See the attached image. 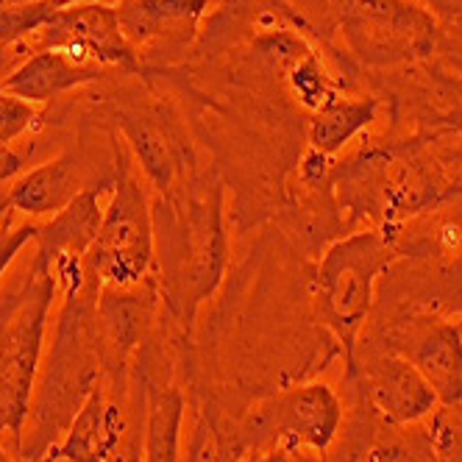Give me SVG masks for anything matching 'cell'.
Listing matches in <instances>:
<instances>
[{
  "label": "cell",
  "instance_id": "6da1fadb",
  "mask_svg": "<svg viewBox=\"0 0 462 462\" xmlns=\"http://www.w3.org/2000/svg\"><path fill=\"white\" fill-rule=\"evenodd\" d=\"M64 299L56 318L53 343L40 365L25 432L17 457L42 462L45 454L68 435L79 410L106 379V359L97 332V284L84 265L56 273Z\"/></svg>",
  "mask_w": 462,
  "mask_h": 462
},
{
  "label": "cell",
  "instance_id": "7a4b0ae2",
  "mask_svg": "<svg viewBox=\"0 0 462 462\" xmlns=\"http://www.w3.org/2000/svg\"><path fill=\"white\" fill-rule=\"evenodd\" d=\"M223 181L195 176L184 189L153 198L156 276L162 304L181 328H192L195 315L212 299L228 268Z\"/></svg>",
  "mask_w": 462,
  "mask_h": 462
},
{
  "label": "cell",
  "instance_id": "3957f363",
  "mask_svg": "<svg viewBox=\"0 0 462 462\" xmlns=\"http://www.w3.org/2000/svg\"><path fill=\"white\" fill-rule=\"evenodd\" d=\"M56 290L51 265L37 254L23 284L0 299V435H12L14 451L34 399Z\"/></svg>",
  "mask_w": 462,
  "mask_h": 462
},
{
  "label": "cell",
  "instance_id": "277c9868",
  "mask_svg": "<svg viewBox=\"0 0 462 462\" xmlns=\"http://www.w3.org/2000/svg\"><path fill=\"white\" fill-rule=\"evenodd\" d=\"M395 259L399 254L376 228L348 231L320 254L312 295L315 312L318 320L340 340L346 374L356 362L359 332L374 310L376 284Z\"/></svg>",
  "mask_w": 462,
  "mask_h": 462
},
{
  "label": "cell",
  "instance_id": "5b68a950",
  "mask_svg": "<svg viewBox=\"0 0 462 462\" xmlns=\"http://www.w3.org/2000/svg\"><path fill=\"white\" fill-rule=\"evenodd\" d=\"M343 418L346 410L340 395L328 384L307 382L284 387L254 404L231 429L228 438H217L220 459L304 448L323 454L337 440Z\"/></svg>",
  "mask_w": 462,
  "mask_h": 462
},
{
  "label": "cell",
  "instance_id": "8992f818",
  "mask_svg": "<svg viewBox=\"0 0 462 462\" xmlns=\"http://www.w3.org/2000/svg\"><path fill=\"white\" fill-rule=\"evenodd\" d=\"M115 145V184L112 201L104 209L97 240L89 248L84 268L101 287H134L156 276V235L153 201L125 143L112 137Z\"/></svg>",
  "mask_w": 462,
  "mask_h": 462
},
{
  "label": "cell",
  "instance_id": "52a82bcc",
  "mask_svg": "<svg viewBox=\"0 0 462 462\" xmlns=\"http://www.w3.org/2000/svg\"><path fill=\"white\" fill-rule=\"evenodd\" d=\"M343 34L362 68L390 70L418 64L440 51L443 31L415 0H315Z\"/></svg>",
  "mask_w": 462,
  "mask_h": 462
},
{
  "label": "cell",
  "instance_id": "ba28073f",
  "mask_svg": "<svg viewBox=\"0 0 462 462\" xmlns=\"http://www.w3.org/2000/svg\"><path fill=\"white\" fill-rule=\"evenodd\" d=\"M109 120L123 134L131 159L159 198L184 189L198 176L189 137L184 134L179 117L164 104H112Z\"/></svg>",
  "mask_w": 462,
  "mask_h": 462
},
{
  "label": "cell",
  "instance_id": "9c48e42d",
  "mask_svg": "<svg viewBox=\"0 0 462 462\" xmlns=\"http://www.w3.org/2000/svg\"><path fill=\"white\" fill-rule=\"evenodd\" d=\"M31 51H59L79 64H97L123 76H143L137 51L120 31L117 6L109 0H81L59 9L34 37Z\"/></svg>",
  "mask_w": 462,
  "mask_h": 462
},
{
  "label": "cell",
  "instance_id": "30bf717a",
  "mask_svg": "<svg viewBox=\"0 0 462 462\" xmlns=\"http://www.w3.org/2000/svg\"><path fill=\"white\" fill-rule=\"evenodd\" d=\"M212 6L215 0H120V31L137 51L143 76H168L176 64H187Z\"/></svg>",
  "mask_w": 462,
  "mask_h": 462
},
{
  "label": "cell",
  "instance_id": "8fae6325",
  "mask_svg": "<svg viewBox=\"0 0 462 462\" xmlns=\"http://www.w3.org/2000/svg\"><path fill=\"white\" fill-rule=\"evenodd\" d=\"M387 348L407 356L435 390L446 410L462 404V328L438 315L393 320L384 332Z\"/></svg>",
  "mask_w": 462,
  "mask_h": 462
},
{
  "label": "cell",
  "instance_id": "7c38bea8",
  "mask_svg": "<svg viewBox=\"0 0 462 462\" xmlns=\"http://www.w3.org/2000/svg\"><path fill=\"white\" fill-rule=\"evenodd\" d=\"M346 379L362 395L365 407L384 426H412L438 410V395L412 362L395 351H379L354 365Z\"/></svg>",
  "mask_w": 462,
  "mask_h": 462
},
{
  "label": "cell",
  "instance_id": "4fadbf2b",
  "mask_svg": "<svg viewBox=\"0 0 462 462\" xmlns=\"http://www.w3.org/2000/svg\"><path fill=\"white\" fill-rule=\"evenodd\" d=\"M159 310H164L159 276L134 287H101L95 312L109 376L125 374L131 356L145 346Z\"/></svg>",
  "mask_w": 462,
  "mask_h": 462
},
{
  "label": "cell",
  "instance_id": "5bb4252c",
  "mask_svg": "<svg viewBox=\"0 0 462 462\" xmlns=\"http://www.w3.org/2000/svg\"><path fill=\"white\" fill-rule=\"evenodd\" d=\"M123 390V376H109L101 382L87 404L79 410L76 420L42 462H106L128 429L125 407L117 399Z\"/></svg>",
  "mask_w": 462,
  "mask_h": 462
},
{
  "label": "cell",
  "instance_id": "9a60e30c",
  "mask_svg": "<svg viewBox=\"0 0 462 462\" xmlns=\"http://www.w3.org/2000/svg\"><path fill=\"white\" fill-rule=\"evenodd\" d=\"M92 187L95 184H89L84 176L81 153L64 151L61 156L23 171L14 181H9V204L14 212L28 215L31 220H45L73 204L84 189Z\"/></svg>",
  "mask_w": 462,
  "mask_h": 462
},
{
  "label": "cell",
  "instance_id": "2e32d148",
  "mask_svg": "<svg viewBox=\"0 0 462 462\" xmlns=\"http://www.w3.org/2000/svg\"><path fill=\"white\" fill-rule=\"evenodd\" d=\"M117 76L115 70L97 68V64H79L59 51H37L25 56L17 68L0 81V92H9L20 101L37 106L59 101L61 95L81 89L87 84H97Z\"/></svg>",
  "mask_w": 462,
  "mask_h": 462
},
{
  "label": "cell",
  "instance_id": "e0dca14e",
  "mask_svg": "<svg viewBox=\"0 0 462 462\" xmlns=\"http://www.w3.org/2000/svg\"><path fill=\"white\" fill-rule=\"evenodd\" d=\"M104 189H84L73 204H68L61 212L40 223L37 235V254L48 262L51 271H61L70 265H84L89 248L97 240V231L104 223V207H101Z\"/></svg>",
  "mask_w": 462,
  "mask_h": 462
},
{
  "label": "cell",
  "instance_id": "ac0fdd59",
  "mask_svg": "<svg viewBox=\"0 0 462 462\" xmlns=\"http://www.w3.org/2000/svg\"><path fill=\"white\" fill-rule=\"evenodd\" d=\"M140 365L134 376L145 393V432H143V462H181V426L187 402L184 393L153 376L148 359L137 351Z\"/></svg>",
  "mask_w": 462,
  "mask_h": 462
},
{
  "label": "cell",
  "instance_id": "d6986e66",
  "mask_svg": "<svg viewBox=\"0 0 462 462\" xmlns=\"http://www.w3.org/2000/svg\"><path fill=\"white\" fill-rule=\"evenodd\" d=\"M382 101L376 95H337L307 123V143L323 156H337L362 131H368L379 117Z\"/></svg>",
  "mask_w": 462,
  "mask_h": 462
},
{
  "label": "cell",
  "instance_id": "ffe728a7",
  "mask_svg": "<svg viewBox=\"0 0 462 462\" xmlns=\"http://www.w3.org/2000/svg\"><path fill=\"white\" fill-rule=\"evenodd\" d=\"M284 92L292 97L301 109L315 115L326 104H332L337 95L346 92V81L332 76L323 68V59L315 48H310L282 79Z\"/></svg>",
  "mask_w": 462,
  "mask_h": 462
},
{
  "label": "cell",
  "instance_id": "44dd1931",
  "mask_svg": "<svg viewBox=\"0 0 462 462\" xmlns=\"http://www.w3.org/2000/svg\"><path fill=\"white\" fill-rule=\"evenodd\" d=\"M81 0H20V4H0V48L28 45V40L64 6Z\"/></svg>",
  "mask_w": 462,
  "mask_h": 462
},
{
  "label": "cell",
  "instance_id": "7402d4cb",
  "mask_svg": "<svg viewBox=\"0 0 462 462\" xmlns=\"http://www.w3.org/2000/svg\"><path fill=\"white\" fill-rule=\"evenodd\" d=\"M362 462H435V443L432 438H384L368 451L359 454Z\"/></svg>",
  "mask_w": 462,
  "mask_h": 462
},
{
  "label": "cell",
  "instance_id": "603a6c76",
  "mask_svg": "<svg viewBox=\"0 0 462 462\" xmlns=\"http://www.w3.org/2000/svg\"><path fill=\"white\" fill-rule=\"evenodd\" d=\"M37 120H40L37 106L20 101V97L9 92H0V148H9L20 137H25L37 125Z\"/></svg>",
  "mask_w": 462,
  "mask_h": 462
},
{
  "label": "cell",
  "instance_id": "cb8c5ba5",
  "mask_svg": "<svg viewBox=\"0 0 462 462\" xmlns=\"http://www.w3.org/2000/svg\"><path fill=\"white\" fill-rule=\"evenodd\" d=\"M14 215L12 212L4 226H0V279H4V273L12 268V262L20 256V251L34 243L37 235H40V223L37 220H25V223H14Z\"/></svg>",
  "mask_w": 462,
  "mask_h": 462
},
{
  "label": "cell",
  "instance_id": "d4e9b609",
  "mask_svg": "<svg viewBox=\"0 0 462 462\" xmlns=\"http://www.w3.org/2000/svg\"><path fill=\"white\" fill-rule=\"evenodd\" d=\"M28 159H31V151H17L14 145L0 148V184L14 181L23 173Z\"/></svg>",
  "mask_w": 462,
  "mask_h": 462
},
{
  "label": "cell",
  "instance_id": "484cf974",
  "mask_svg": "<svg viewBox=\"0 0 462 462\" xmlns=\"http://www.w3.org/2000/svg\"><path fill=\"white\" fill-rule=\"evenodd\" d=\"M418 6H423L426 12L432 9L438 17L454 23V25H462V0H415Z\"/></svg>",
  "mask_w": 462,
  "mask_h": 462
},
{
  "label": "cell",
  "instance_id": "4316f807",
  "mask_svg": "<svg viewBox=\"0 0 462 462\" xmlns=\"http://www.w3.org/2000/svg\"><path fill=\"white\" fill-rule=\"evenodd\" d=\"M448 61L454 64V70L462 76V25H459V40L451 45V53H448Z\"/></svg>",
  "mask_w": 462,
  "mask_h": 462
},
{
  "label": "cell",
  "instance_id": "83f0119b",
  "mask_svg": "<svg viewBox=\"0 0 462 462\" xmlns=\"http://www.w3.org/2000/svg\"><path fill=\"white\" fill-rule=\"evenodd\" d=\"M12 204H9V184H0V226H4V220L12 215Z\"/></svg>",
  "mask_w": 462,
  "mask_h": 462
},
{
  "label": "cell",
  "instance_id": "f1b7e54d",
  "mask_svg": "<svg viewBox=\"0 0 462 462\" xmlns=\"http://www.w3.org/2000/svg\"><path fill=\"white\" fill-rule=\"evenodd\" d=\"M0 462H14L9 454H6V448H4V443H0Z\"/></svg>",
  "mask_w": 462,
  "mask_h": 462
},
{
  "label": "cell",
  "instance_id": "f546056e",
  "mask_svg": "<svg viewBox=\"0 0 462 462\" xmlns=\"http://www.w3.org/2000/svg\"><path fill=\"white\" fill-rule=\"evenodd\" d=\"M304 462H320V459H315V457H307V454H304Z\"/></svg>",
  "mask_w": 462,
  "mask_h": 462
},
{
  "label": "cell",
  "instance_id": "4dcf8cb0",
  "mask_svg": "<svg viewBox=\"0 0 462 462\" xmlns=\"http://www.w3.org/2000/svg\"><path fill=\"white\" fill-rule=\"evenodd\" d=\"M117 4H120V0H117Z\"/></svg>",
  "mask_w": 462,
  "mask_h": 462
}]
</instances>
